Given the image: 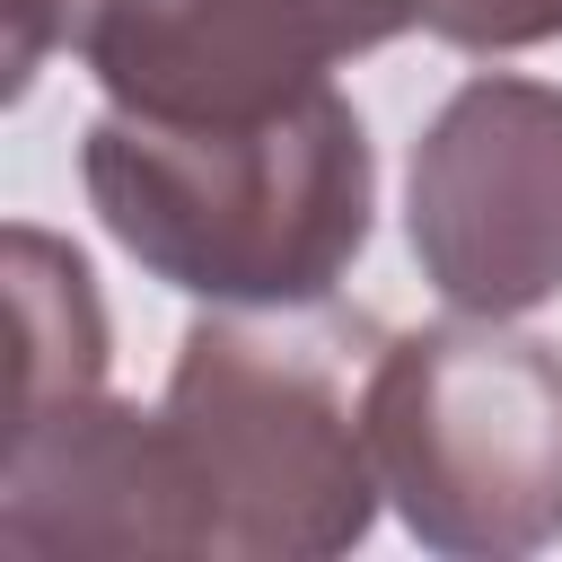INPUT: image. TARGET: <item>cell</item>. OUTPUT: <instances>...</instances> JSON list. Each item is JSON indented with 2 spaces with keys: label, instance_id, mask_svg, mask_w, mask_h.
<instances>
[{
  "label": "cell",
  "instance_id": "cell-1",
  "mask_svg": "<svg viewBox=\"0 0 562 562\" xmlns=\"http://www.w3.org/2000/svg\"><path fill=\"white\" fill-rule=\"evenodd\" d=\"M79 176L123 255L228 307H307L369 237V132L334 88L263 123H149L114 105Z\"/></svg>",
  "mask_w": 562,
  "mask_h": 562
},
{
  "label": "cell",
  "instance_id": "cell-2",
  "mask_svg": "<svg viewBox=\"0 0 562 562\" xmlns=\"http://www.w3.org/2000/svg\"><path fill=\"white\" fill-rule=\"evenodd\" d=\"M158 413L184 448L211 553L316 562L369 536L386 483L369 457V422L334 369V342L193 325Z\"/></svg>",
  "mask_w": 562,
  "mask_h": 562
},
{
  "label": "cell",
  "instance_id": "cell-3",
  "mask_svg": "<svg viewBox=\"0 0 562 562\" xmlns=\"http://www.w3.org/2000/svg\"><path fill=\"white\" fill-rule=\"evenodd\" d=\"M378 483L430 553H536L562 536V360L501 316L422 325L360 386Z\"/></svg>",
  "mask_w": 562,
  "mask_h": 562
},
{
  "label": "cell",
  "instance_id": "cell-4",
  "mask_svg": "<svg viewBox=\"0 0 562 562\" xmlns=\"http://www.w3.org/2000/svg\"><path fill=\"white\" fill-rule=\"evenodd\" d=\"M413 255L465 316L562 290V88L465 79L413 149Z\"/></svg>",
  "mask_w": 562,
  "mask_h": 562
},
{
  "label": "cell",
  "instance_id": "cell-5",
  "mask_svg": "<svg viewBox=\"0 0 562 562\" xmlns=\"http://www.w3.org/2000/svg\"><path fill=\"white\" fill-rule=\"evenodd\" d=\"M395 0H105L79 61L149 123H263L325 88L334 61L404 35Z\"/></svg>",
  "mask_w": 562,
  "mask_h": 562
},
{
  "label": "cell",
  "instance_id": "cell-6",
  "mask_svg": "<svg viewBox=\"0 0 562 562\" xmlns=\"http://www.w3.org/2000/svg\"><path fill=\"white\" fill-rule=\"evenodd\" d=\"M0 553L9 562H97V553H211L202 501L167 413L105 395L44 404L9 422L0 465Z\"/></svg>",
  "mask_w": 562,
  "mask_h": 562
},
{
  "label": "cell",
  "instance_id": "cell-7",
  "mask_svg": "<svg viewBox=\"0 0 562 562\" xmlns=\"http://www.w3.org/2000/svg\"><path fill=\"white\" fill-rule=\"evenodd\" d=\"M0 272H9V422L70 404V395H97L105 307H97L88 263L44 228H9Z\"/></svg>",
  "mask_w": 562,
  "mask_h": 562
},
{
  "label": "cell",
  "instance_id": "cell-8",
  "mask_svg": "<svg viewBox=\"0 0 562 562\" xmlns=\"http://www.w3.org/2000/svg\"><path fill=\"white\" fill-rule=\"evenodd\" d=\"M395 9L465 53H527L562 35V0H395Z\"/></svg>",
  "mask_w": 562,
  "mask_h": 562
},
{
  "label": "cell",
  "instance_id": "cell-9",
  "mask_svg": "<svg viewBox=\"0 0 562 562\" xmlns=\"http://www.w3.org/2000/svg\"><path fill=\"white\" fill-rule=\"evenodd\" d=\"M97 9L105 0H0V18H9V88H26L53 44H79Z\"/></svg>",
  "mask_w": 562,
  "mask_h": 562
}]
</instances>
